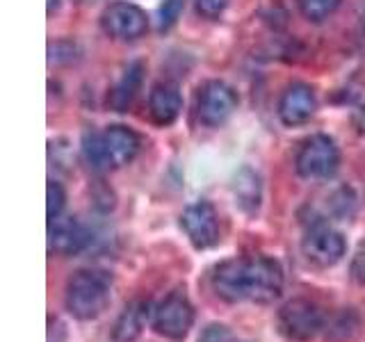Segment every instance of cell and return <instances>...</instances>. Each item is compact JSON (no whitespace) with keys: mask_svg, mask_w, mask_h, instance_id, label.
Wrapping results in <instances>:
<instances>
[{"mask_svg":"<svg viewBox=\"0 0 365 342\" xmlns=\"http://www.w3.org/2000/svg\"><path fill=\"white\" fill-rule=\"evenodd\" d=\"M89 231L76 217H57L48 222V249L53 254L73 256L89 244Z\"/></svg>","mask_w":365,"mask_h":342,"instance_id":"8fae6325","label":"cell"},{"mask_svg":"<svg viewBox=\"0 0 365 342\" xmlns=\"http://www.w3.org/2000/svg\"><path fill=\"white\" fill-rule=\"evenodd\" d=\"M294 165H297V174L302 178H308V180L329 178L338 171L340 151L331 137L313 135L302 144Z\"/></svg>","mask_w":365,"mask_h":342,"instance_id":"8992f818","label":"cell"},{"mask_svg":"<svg viewBox=\"0 0 365 342\" xmlns=\"http://www.w3.org/2000/svg\"><path fill=\"white\" fill-rule=\"evenodd\" d=\"M324 313L315 301L297 296L285 301L277 313L279 333L290 342H311L324 328Z\"/></svg>","mask_w":365,"mask_h":342,"instance_id":"277c9868","label":"cell"},{"mask_svg":"<svg viewBox=\"0 0 365 342\" xmlns=\"http://www.w3.org/2000/svg\"><path fill=\"white\" fill-rule=\"evenodd\" d=\"M212 290L226 304H272L283 292V269L274 258H231L212 269Z\"/></svg>","mask_w":365,"mask_h":342,"instance_id":"6da1fadb","label":"cell"},{"mask_svg":"<svg viewBox=\"0 0 365 342\" xmlns=\"http://www.w3.org/2000/svg\"><path fill=\"white\" fill-rule=\"evenodd\" d=\"M57 7H60V0H48V14H53Z\"/></svg>","mask_w":365,"mask_h":342,"instance_id":"cb8c5ba5","label":"cell"},{"mask_svg":"<svg viewBox=\"0 0 365 342\" xmlns=\"http://www.w3.org/2000/svg\"><path fill=\"white\" fill-rule=\"evenodd\" d=\"M64 340H66V326H64V322L51 317V324H48V342H64Z\"/></svg>","mask_w":365,"mask_h":342,"instance_id":"603a6c76","label":"cell"},{"mask_svg":"<svg viewBox=\"0 0 365 342\" xmlns=\"http://www.w3.org/2000/svg\"><path fill=\"white\" fill-rule=\"evenodd\" d=\"M142 71H144V66L140 62L130 64L123 71L121 80L114 85V89L110 91V96H108V105L114 112H125L133 105V100L137 96V91H140V85H142Z\"/></svg>","mask_w":365,"mask_h":342,"instance_id":"2e32d148","label":"cell"},{"mask_svg":"<svg viewBox=\"0 0 365 342\" xmlns=\"http://www.w3.org/2000/svg\"><path fill=\"white\" fill-rule=\"evenodd\" d=\"M112 301V276L103 269H78L66 281V311L80 322L101 317Z\"/></svg>","mask_w":365,"mask_h":342,"instance_id":"3957f363","label":"cell"},{"mask_svg":"<svg viewBox=\"0 0 365 342\" xmlns=\"http://www.w3.org/2000/svg\"><path fill=\"white\" fill-rule=\"evenodd\" d=\"M180 226L194 249H210L220 242V219L208 201L190 203L180 214Z\"/></svg>","mask_w":365,"mask_h":342,"instance_id":"9c48e42d","label":"cell"},{"mask_svg":"<svg viewBox=\"0 0 365 342\" xmlns=\"http://www.w3.org/2000/svg\"><path fill=\"white\" fill-rule=\"evenodd\" d=\"M46 214H48V222L57 219V217H62V210H64V203H66V194L62 190V185L57 180H48V185H46Z\"/></svg>","mask_w":365,"mask_h":342,"instance_id":"ac0fdd59","label":"cell"},{"mask_svg":"<svg viewBox=\"0 0 365 342\" xmlns=\"http://www.w3.org/2000/svg\"><path fill=\"white\" fill-rule=\"evenodd\" d=\"M233 197L235 205L247 214H256L260 208V178L256 171L242 167L233 176Z\"/></svg>","mask_w":365,"mask_h":342,"instance_id":"9a60e30c","label":"cell"},{"mask_svg":"<svg viewBox=\"0 0 365 342\" xmlns=\"http://www.w3.org/2000/svg\"><path fill=\"white\" fill-rule=\"evenodd\" d=\"M199 342H235V340H233V333L224 324H210L203 331Z\"/></svg>","mask_w":365,"mask_h":342,"instance_id":"44dd1931","label":"cell"},{"mask_svg":"<svg viewBox=\"0 0 365 342\" xmlns=\"http://www.w3.org/2000/svg\"><path fill=\"white\" fill-rule=\"evenodd\" d=\"M237 110V94L222 80H210L199 89L197 96V114L199 121L208 128H220L222 123L231 119Z\"/></svg>","mask_w":365,"mask_h":342,"instance_id":"ba28073f","label":"cell"},{"mask_svg":"<svg viewBox=\"0 0 365 342\" xmlns=\"http://www.w3.org/2000/svg\"><path fill=\"white\" fill-rule=\"evenodd\" d=\"M153 317V306L146 299H135L123 308L117 322L112 326V340L114 342H135L142 336L148 319Z\"/></svg>","mask_w":365,"mask_h":342,"instance_id":"4fadbf2b","label":"cell"},{"mask_svg":"<svg viewBox=\"0 0 365 342\" xmlns=\"http://www.w3.org/2000/svg\"><path fill=\"white\" fill-rule=\"evenodd\" d=\"M299 3L302 14L313 21V23H322L324 19H329L334 11L338 9L340 0H297Z\"/></svg>","mask_w":365,"mask_h":342,"instance_id":"e0dca14e","label":"cell"},{"mask_svg":"<svg viewBox=\"0 0 365 342\" xmlns=\"http://www.w3.org/2000/svg\"><path fill=\"white\" fill-rule=\"evenodd\" d=\"M317 100L313 89L304 83H294L281 94L279 117L285 125H302L315 114Z\"/></svg>","mask_w":365,"mask_h":342,"instance_id":"7c38bea8","label":"cell"},{"mask_svg":"<svg viewBox=\"0 0 365 342\" xmlns=\"http://www.w3.org/2000/svg\"><path fill=\"white\" fill-rule=\"evenodd\" d=\"M182 110L180 91L174 83H158L148 94V114L158 125H169Z\"/></svg>","mask_w":365,"mask_h":342,"instance_id":"5bb4252c","label":"cell"},{"mask_svg":"<svg viewBox=\"0 0 365 342\" xmlns=\"http://www.w3.org/2000/svg\"><path fill=\"white\" fill-rule=\"evenodd\" d=\"M101 26L112 39L137 41L148 30V21L144 11L133 3H112L101 16Z\"/></svg>","mask_w":365,"mask_h":342,"instance_id":"30bf717a","label":"cell"},{"mask_svg":"<svg viewBox=\"0 0 365 342\" xmlns=\"http://www.w3.org/2000/svg\"><path fill=\"white\" fill-rule=\"evenodd\" d=\"M180 11H182V0H165V5L160 7V28L169 30L180 16Z\"/></svg>","mask_w":365,"mask_h":342,"instance_id":"d6986e66","label":"cell"},{"mask_svg":"<svg viewBox=\"0 0 365 342\" xmlns=\"http://www.w3.org/2000/svg\"><path fill=\"white\" fill-rule=\"evenodd\" d=\"M78 3H89V0H78Z\"/></svg>","mask_w":365,"mask_h":342,"instance_id":"d4e9b609","label":"cell"},{"mask_svg":"<svg viewBox=\"0 0 365 342\" xmlns=\"http://www.w3.org/2000/svg\"><path fill=\"white\" fill-rule=\"evenodd\" d=\"M351 279L365 288V247H361L359 254L351 260Z\"/></svg>","mask_w":365,"mask_h":342,"instance_id":"7402d4cb","label":"cell"},{"mask_svg":"<svg viewBox=\"0 0 365 342\" xmlns=\"http://www.w3.org/2000/svg\"><path fill=\"white\" fill-rule=\"evenodd\" d=\"M302 251L311 265L319 269H329L342 260L347 244L342 233H338L334 226H329L327 222H313L304 233Z\"/></svg>","mask_w":365,"mask_h":342,"instance_id":"52a82bcc","label":"cell"},{"mask_svg":"<svg viewBox=\"0 0 365 342\" xmlns=\"http://www.w3.org/2000/svg\"><path fill=\"white\" fill-rule=\"evenodd\" d=\"M142 148L140 135L125 125H110L103 133L83 137V155L94 171H110L130 165Z\"/></svg>","mask_w":365,"mask_h":342,"instance_id":"7a4b0ae2","label":"cell"},{"mask_svg":"<svg viewBox=\"0 0 365 342\" xmlns=\"http://www.w3.org/2000/svg\"><path fill=\"white\" fill-rule=\"evenodd\" d=\"M194 324V306L182 290L169 292L163 301L153 308L151 326L158 336L171 342L185 340Z\"/></svg>","mask_w":365,"mask_h":342,"instance_id":"5b68a950","label":"cell"},{"mask_svg":"<svg viewBox=\"0 0 365 342\" xmlns=\"http://www.w3.org/2000/svg\"><path fill=\"white\" fill-rule=\"evenodd\" d=\"M231 0H197V11L203 19H220Z\"/></svg>","mask_w":365,"mask_h":342,"instance_id":"ffe728a7","label":"cell"}]
</instances>
